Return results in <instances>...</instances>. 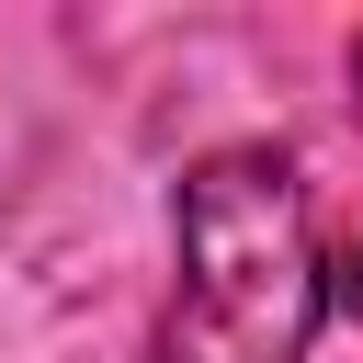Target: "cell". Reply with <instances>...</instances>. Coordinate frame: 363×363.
<instances>
[{
  "instance_id": "obj_1",
  "label": "cell",
  "mask_w": 363,
  "mask_h": 363,
  "mask_svg": "<svg viewBox=\"0 0 363 363\" xmlns=\"http://www.w3.org/2000/svg\"><path fill=\"white\" fill-rule=\"evenodd\" d=\"M329 318V250L284 147H204L170 193L159 363H306Z\"/></svg>"
}]
</instances>
